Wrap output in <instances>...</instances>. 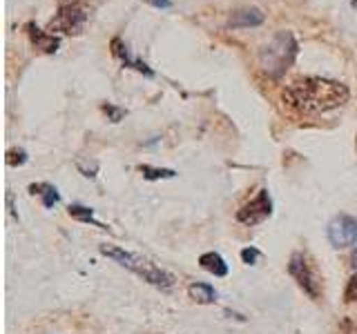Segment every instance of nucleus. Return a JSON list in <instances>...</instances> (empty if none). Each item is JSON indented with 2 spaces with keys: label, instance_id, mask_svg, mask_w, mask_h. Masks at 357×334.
<instances>
[{
  "label": "nucleus",
  "instance_id": "18",
  "mask_svg": "<svg viewBox=\"0 0 357 334\" xmlns=\"http://www.w3.org/2000/svg\"><path fill=\"white\" fill-rule=\"evenodd\" d=\"M259 256H261V252L257 250V248H245V250H241V261L245 265H255L257 261H259Z\"/></svg>",
  "mask_w": 357,
  "mask_h": 334
},
{
  "label": "nucleus",
  "instance_id": "6",
  "mask_svg": "<svg viewBox=\"0 0 357 334\" xmlns=\"http://www.w3.org/2000/svg\"><path fill=\"white\" fill-rule=\"evenodd\" d=\"M326 234L333 248H349V245L357 241V221L349 214H337L328 223Z\"/></svg>",
  "mask_w": 357,
  "mask_h": 334
},
{
  "label": "nucleus",
  "instance_id": "5",
  "mask_svg": "<svg viewBox=\"0 0 357 334\" xmlns=\"http://www.w3.org/2000/svg\"><path fill=\"white\" fill-rule=\"evenodd\" d=\"M87 22V11L85 7H81L78 3H70V5H63L59 9L56 18L50 20L47 31L50 33H65V36H78L83 31Z\"/></svg>",
  "mask_w": 357,
  "mask_h": 334
},
{
  "label": "nucleus",
  "instance_id": "20",
  "mask_svg": "<svg viewBox=\"0 0 357 334\" xmlns=\"http://www.w3.org/2000/svg\"><path fill=\"white\" fill-rule=\"evenodd\" d=\"M148 5H152V7H156V9H167L172 5V0H145Z\"/></svg>",
  "mask_w": 357,
  "mask_h": 334
},
{
  "label": "nucleus",
  "instance_id": "12",
  "mask_svg": "<svg viewBox=\"0 0 357 334\" xmlns=\"http://www.w3.org/2000/svg\"><path fill=\"white\" fill-rule=\"evenodd\" d=\"M188 294L192 296L197 303H201V305H210V303H215V301H217L215 287L208 285V283H192V285L188 287Z\"/></svg>",
  "mask_w": 357,
  "mask_h": 334
},
{
  "label": "nucleus",
  "instance_id": "7",
  "mask_svg": "<svg viewBox=\"0 0 357 334\" xmlns=\"http://www.w3.org/2000/svg\"><path fill=\"white\" fill-rule=\"evenodd\" d=\"M273 214V200L271 194L261 189L250 203H245L239 212H237V221L243 223V225H259L268 216Z\"/></svg>",
  "mask_w": 357,
  "mask_h": 334
},
{
  "label": "nucleus",
  "instance_id": "4",
  "mask_svg": "<svg viewBox=\"0 0 357 334\" xmlns=\"http://www.w3.org/2000/svg\"><path fill=\"white\" fill-rule=\"evenodd\" d=\"M288 274L295 278L297 285L308 294V299H312V301L321 299V278H319L317 267L312 265V259L306 252H295L290 256Z\"/></svg>",
  "mask_w": 357,
  "mask_h": 334
},
{
  "label": "nucleus",
  "instance_id": "2",
  "mask_svg": "<svg viewBox=\"0 0 357 334\" xmlns=\"http://www.w3.org/2000/svg\"><path fill=\"white\" fill-rule=\"evenodd\" d=\"M100 254L109 256L112 261H116L119 265H123L126 270L139 274L143 281H148L150 285L154 287H161V289H172L174 287V276L170 272L161 270V267H156L152 261L143 259L139 254H132V252H126L121 248H114V245H100Z\"/></svg>",
  "mask_w": 357,
  "mask_h": 334
},
{
  "label": "nucleus",
  "instance_id": "19",
  "mask_svg": "<svg viewBox=\"0 0 357 334\" xmlns=\"http://www.w3.org/2000/svg\"><path fill=\"white\" fill-rule=\"evenodd\" d=\"M103 111H105V114L109 116V120L112 122H119L123 116H126V109H121V107H114V105H103Z\"/></svg>",
  "mask_w": 357,
  "mask_h": 334
},
{
  "label": "nucleus",
  "instance_id": "3",
  "mask_svg": "<svg viewBox=\"0 0 357 334\" xmlns=\"http://www.w3.org/2000/svg\"><path fill=\"white\" fill-rule=\"evenodd\" d=\"M295 56H297L295 36L290 31H279L261 47L259 65L268 76L279 78L282 74H286L290 65L295 63Z\"/></svg>",
  "mask_w": 357,
  "mask_h": 334
},
{
  "label": "nucleus",
  "instance_id": "1",
  "mask_svg": "<svg viewBox=\"0 0 357 334\" xmlns=\"http://www.w3.org/2000/svg\"><path fill=\"white\" fill-rule=\"evenodd\" d=\"M349 96L351 92L346 85L319 76L297 78L284 89V100L301 114H324V111L337 109L349 100Z\"/></svg>",
  "mask_w": 357,
  "mask_h": 334
},
{
  "label": "nucleus",
  "instance_id": "13",
  "mask_svg": "<svg viewBox=\"0 0 357 334\" xmlns=\"http://www.w3.org/2000/svg\"><path fill=\"white\" fill-rule=\"evenodd\" d=\"M29 192H31L33 196H40V198H43V205H45V207H54V205L61 200L59 192H56V187H54V185H47V183L29 185Z\"/></svg>",
  "mask_w": 357,
  "mask_h": 334
},
{
  "label": "nucleus",
  "instance_id": "22",
  "mask_svg": "<svg viewBox=\"0 0 357 334\" xmlns=\"http://www.w3.org/2000/svg\"><path fill=\"white\" fill-rule=\"evenodd\" d=\"M353 7H357V0H353Z\"/></svg>",
  "mask_w": 357,
  "mask_h": 334
},
{
  "label": "nucleus",
  "instance_id": "8",
  "mask_svg": "<svg viewBox=\"0 0 357 334\" xmlns=\"http://www.w3.org/2000/svg\"><path fill=\"white\" fill-rule=\"evenodd\" d=\"M27 33H29L33 47H36L38 51H43V54H54L56 49H59V45H61L59 36H54V33H50V31L38 29L36 25H31V22L27 25Z\"/></svg>",
  "mask_w": 357,
  "mask_h": 334
},
{
  "label": "nucleus",
  "instance_id": "9",
  "mask_svg": "<svg viewBox=\"0 0 357 334\" xmlns=\"http://www.w3.org/2000/svg\"><path fill=\"white\" fill-rule=\"evenodd\" d=\"M264 22V14L257 7H245V9H239L234 11L230 16V22L228 25L232 29H243V27H257Z\"/></svg>",
  "mask_w": 357,
  "mask_h": 334
},
{
  "label": "nucleus",
  "instance_id": "11",
  "mask_svg": "<svg viewBox=\"0 0 357 334\" xmlns=\"http://www.w3.org/2000/svg\"><path fill=\"white\" fill-rule=\"evenodd\" d=\"M199 265L204 267L206 272L215 274V276H226L228 274V263L223 261V256L217 252H206L199 256Z\"/></svg>",
  "mask_w": 357,
  "mask_h": 334
},
{
  "label": "nucleus",
  "instance_id": "21",
  "mask_svg": "<svg viewBox=\"0 0 357 334\" xmlns=\"http://www.w3.org/2000/svg\"><path fill=\"white\" fill-rule=\"evenodd\" d=\"M351 265H353L355 270H357V248H355V250L351 252Z\"/></svg>",
  "mask_w": 357,
  "mask_h": 334
},
{
  "label": "nucleus",
  "instance_id": "23",
  "mask_svg": "<svg viewBox=\"0 0 357 334\" xmlns=\"http://www.w3.org/2000/svg\"><path fill=\"white\" fill-rule=\"evenodd\" d=\"M351 334H357V332H351Z\"/></svg>",
  "mask_w": 357,
  "mask_h": 334
},
{
  "label": "nucleus",
  "instance_id": "15",
  "mask_svg": "<svg viewBox=\"0 0 357 334\" xmlns=\"http://www.w3.org/2000/svg\"><path fill=\"white\" fill-rule=\"evenodd\" d=\"M139 170L148 181H156V178H172L176 172L174 170H159V167H150V165H141Z\"/></svg>",
  "mask_w": 357,
  "mask_h": 334
},
{
  "label": "nucleus",
  "instance_id": "14",
  "mask_svg": "<svg viewBox=\"0 0 357 334\" xmlns=\"http://www.w3.org/2000/svg\"><path fill=\"white\" fill-rule=\"evenodd\" d=\"M70 216L72 218H76V221H83V223H92V225H96V228H100V230H105V225L103 223H98L96 218H94V212L89 209V207H83V205H70Z\"/></svg>",
  "mask_w": 357,
  "mask_h": 334
},
{
  "label": "nucleus",
  "instance_id": "17",
  "mask_svg": "<svg viewBox=\"0 0 357 334\" xmlns=\"http://www.w3.org/2000/svg\"><path fill=\"white\" fill-rule=\"evenodd\" d=\"M344 299H346V303H357V274H353L349 278V283H346Z\"/></svg>",
  "mask_w": 357,
  "mask_h": 334
},
{
  "label": "nucleus",
  "instance_id": "10",
  "mask_svg": "<svg viewBox=\"0 0 357 334\" xmlns=\"http://www.w3.org/2000/svg\"><path fill=\"white\" fill-rule=\"evenodd\" d=\"M112 54H114L116 58H119L123 65H126V67H132V70H137V72H141V74H145V76H154L148 65L141 63V61H137V58H132V56L128 54L126 47H123V42H121L119 38L112 40Z\"/></svg>",
  "mask_w": 357,
  "mask_h": 334
},
{
  "label": "nucleus",
  "instance_id": "16",
  "mask_svg": "<svg viewBox=\"0 0 357 334\" xmlns=\"http://www.w3.org/2000/svg\"><path fill=\"white\" fill-rule=\"evenodd\" d=\"M25 163H27V152L25 150H9L7 152V165L18 167V165H25Z\"/></svg>",
  "mask_w": 357,
  "mask_h": 334
}]
</instances>
